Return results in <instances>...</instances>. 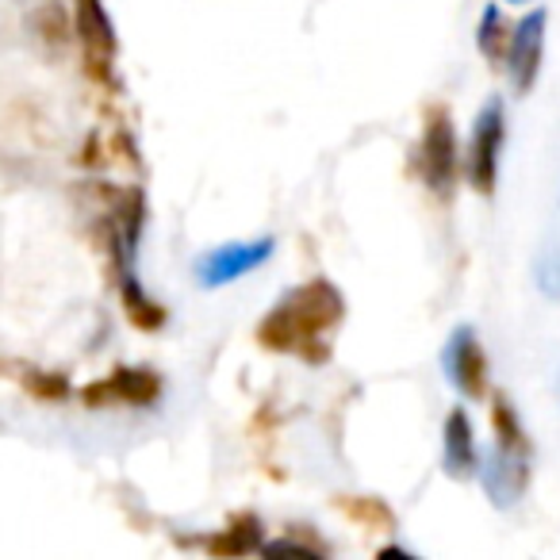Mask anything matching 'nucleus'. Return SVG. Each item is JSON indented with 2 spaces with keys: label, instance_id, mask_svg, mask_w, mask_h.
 Returning a JSON list of instances; mask_svg holds the SVG:
<instances>
[{
  "label": "nucleus",
  "instance_id": "nucleus-1",
  "mask_svg": "<svg viewBox=\"0 0 560 560\" xmlns=\"http://www.w3.org/2000/svg\"><path fill=\"white\" fill-rule=\"evenodd\" d=\"M346 319V300L330 280H307L289 296L272 304V312L257 327V342L272 353H300L312 365L330 361L327 330Z\"/></svg>",
  "mask_w": 560,
  "mask_h": 560
},
{
  "label": "nucleus",
  "instance_id": "nucleus-2",
  "mask_svg": "<svg viewBox=\"0 0 560 560\" xmlns=\"http://www.w3.org/2000/svg\"><path fill=\"white\" fill-rule=\"evenodd\" d=\"M422 177L438 196H450V188L460 177V150H457V127L445 108L427 112V127H422V147H419Z\"/></svg>",
  "mask_w": 560,
  "mask_h": 560
},
{
  "label": "nucleus",
  "instance_id": "nucleus-3",
  "mask_svg": "<svg viewBox=\"0 0 560 560\" xmlns=\"http://www.w3.org/2000/svg\"><path fill=\"white\" fill-rule=\"evenodd\" d=\"M503 104L499 101H488L483 112L476 116V127H472V147H468V158H465V170H468V185L476 188L480 196H491L495 192V180H499V154H503Z\"/></svg>",
  "mask_w": 560,
  "mask_h": 560
},
{
  "label": "nucleus",
  "instance_id": "nucleus-4",
  "mask_svg": "<svg viewBox=\"0 0 560 560\" xmlns=\"http://www.w3.org/2000/svg\"><path fill=\"white\" fill-rule=\"evenodd\" d=\"M162 396V376L154 369H116L104 381H93L81 388L85 407H150Z\"/></svg>",
  "mask_w": 560,
  "mask_h": 560
},
{
  "label": "nucleus",
  "instance_id": "nucleus-5",
  "mask_svg": "<svg viewBox=\"0 0 560 560\" xmlns=\"http://www.w3.org/2000/svg\"><path fill=\"white\" fill-rule=\"evenodd\" d=\"M445 373H450L453 388L465 399H483L488 396V353H483L480 338L472 327H457L445 346Z\"/></svg>",
  "mask_w": 560,
  "mask_h": 560
},
{
  "label": "nucleus",
  "instance_id": "nucleus-6",
  "mask_svg": "<svg viewBox=\"0 0 560 560\" xmlns=\"http://www.w3.org/2000/svg\"><path fill=\"white\" fill-rule=\"evenodd\" d=\"M272 254V238H257V242H231V246H219L196 265V277H200L203 289H223L231 280L246 277L249 269L265 265Z\"/></svg>",
  "mask_w": 560,
  "mask_h": 560
},
{
  "label": "nucleus",
  "instance_id": "nucleus-7",
  "mask_svg": "<svg viewBox=\"0 0 560 560\" xmlns=\"http://www.w3.org/2000/svg\"><path fill=\"white\" fill-rule=\"evenodd\" d=\"M545 27H549L545 9H534L511 32L506 66H511V81H514L518 93H529V89L537 85V73H541V58H545Z\"/></svg>",
  "mask_w": 560,
  "mask_h": 560
},
{
  "label": "nucleus",
  "instance_id": "nucleus-8",
  "mask_svg": "<svg viewBox=\"0 0 560 560\" xmlns=\"http://www.w3.org/2000/svg\"><path fill=\"white\" fill-rule=\"evenodd\" d=\"M480 480H483V491L495 506H514L522 499V491L529 488V453H514V450H503L495 445L488 460L480 468Z\"/></svg>",
  "mask_w": 560,
  "mask_h": 560
},
{
  "label": "nucleus",
  "instance_id": "nucleus-9",
  "mask_svg": "<svg viewBox=\"0 0 560 560\" xmlns=\"http://www.w3.org/2000/svg\"><path fill=\"white\" fill-rule=\"evenodd\" d=\"M73 35L81 39L85 55H104L116 58V27H112L104 0H73Z\"/></svg>",
  "mask_w": 560,
  "mask_h": 560
},
{
  "label": "nucleus",
  "instance_id": "nucleus-10",
  "mask_svg": "<svg viewBox=\"0 0 560 560\" xmlns=\"http://www.w3.org/2000/svg\"><path fill=\"white\" fill-rule=\"evenodd\" d=\"M476 468H480V460H476L472 419H468L465 407H457V411H450V419H445V472H450L453 480H465Z\"/></svg>",
  "mask_w": 560,
  "mask_h": 560
},
{
  "label": "nucleus",
  "instance_id": "nucleus-11",
  "mask_svg": "<svg viewBox=\"0 0 560 560\" xmlns=\"http://www.w3.org/2000/svg\"><path fill=\"white\" fill-rule=\"evenodd\" d=\"M254 549H261V518L249 511L234 514V518L226 522V529H219L208 541L211 557H246V552H254Z\"/></svg>",
  "mask_w": 560,
  "mask_h": 560
},
{
  "label": "nucleus",
  "instance_id": "nucleus-12",
  "mask_svg": "<svg viewBox=\"0 0 560 560\" xmlns=\"http://www.w3.org/2000/svg\"><path fill=\"white\" fill-rule=\"evenodd\" d=\"M119 296H124V307H127V319L135 323L139 330H162L165 327V307L158 300L147 296V289L139 284V277L131 272V265L119 269Z\"/></svg>",
  "mask_w": 560,
  "mask_h": 560
},
{
  "label": "nucleus",
  "instance_id": "nucleus-13",
  "mask_svg": "<svg viewBox=\"0 0 560 560\" xmlns=\"http://www.w3.org/2000/svg\"><path fill=\"white\" fill-rule=\"evenodd\" d=\"M335 506L350 522H358L361 529H381V534L396 529V511H392V506L384 503V499H376V495H338Z\"/></svg>",
  "mask_w": 560,
  "mask_h": 560
},
{
  "label": "nucleus",
  "instance_id": "nucleus-14",
  "mask_svg": "<svg viewBox=\"0 0 560 560\" xmlns=\"http://www.w3.org/2000/svg\"><path fill=\"white\" fill-rule=\"evenodd\" d=\"M491 430H495V445L514 453H529V438L518 422V411H514V404L503 392H495V399H491Z\"/></svg>",
  "mask_w": 560,
  "mask_h": 560
},
{
  "label": "nucleus",
  "instance_id": "nucleus-15",
  "mask_svg": "<svg viewBox=\"0 0 560 560\" xmlns=\"http://www.w3.org/2000/svg\"><path fill=\"white\" fill-rule=\"evenodd\" d=\"M511 32H514V27H506L503 12L491 4V9L483 12V20H480V32H476V47H480V55L488 58L491 66L506 62V50H511Z\"/></svg>",
  "mask_w": 560,
  "mask_h": 560
},
{
  "label": "nucleus",
  "instance_id": "nucleus-16",
  "mask_svg": "<svg viewBox=\"0 0 560 560\" xmlns=\"http://www.w3.org/2000/svg\"><path fill=\"white\" fill-rule=\"evenodd\" d=\"M32 27H35V35H43V39L50 43V47H62L73 32V20L66 16L62 4H39V9L32 12Z\"/></svg>",
  "mask_w": 560,
  "mask_h": 560
},
{
  "label": "nucleus",
  "instance_id": "nucleus-17",
  "mask_svg": "<svg viewBox=\"0 0 560 560\" xmlns=\"http://www.w3.org/2000/svg\"><path fill=\"white\" fill-rule=\"evenodd\" d=\"M534 280H537V289H541L545 296L560 300V238L549 242V246H545L541 254H537Z\"/></svg>",
  "mask_w": 560,
  "mask_h": 560
},
{
  "label": "nucleus",
  "instance_id": "nucleus-18",
  "mask_svg": "<svg viewBox=\"0 0 560 560\" xmlns=\"http://www.w3.org/2000/svg\"><path fill=\"white\" fill-rule=\"evenodd\" d=\"M24 388L32 392V396L47 399V404H58V399L70 396V381H66V376H58V373H27Z\"/></svg>",
  "mask_w": 560,
  "mask_h": 560
},
{
  "label": "nucleus",
  "instance_id": "nucleus-19",
  "mask_svg": "<svg viewBox=\"0 0 560 560\" xmlns=\"http://www.w3.org/2000/svg\"><path fill=\"white\" fill-rule=\"evenodd\" d=\"M265 557H327V545L319 541H296V534L277 545H261Z\"/></svg>",
  "mask_w": 560,
  "mask_h": 560
},
{
  "label": "nucleus",
  "instance_id": "nucleus-20",
  "mask_svg": "<svg viewBox=\"0 0 560 560\" xmlns=\"http://www.w3.org/2000/svg\"><path fill=\"white\" fill-rule=\"evenodd\" d=\"M511 4H526V0H511Z\"/></svg>",
  "mask_w": 560,
  "mask_h": 560
},
{
  "label": "nucleus",
  "instance_id": "nucleus-21",
  "mask_svg": "<svg viewBox=\"0 0 560 560\" xmlns=\"http://www.w3.org/2000/svg\"><path fill=\"white\" fill-rule=\"evenodd\" d=\"M557 396H560V376H557Z\"/></svg>",
  "mask_w": 560,
  "mask_h": 560
}]
</instances>
